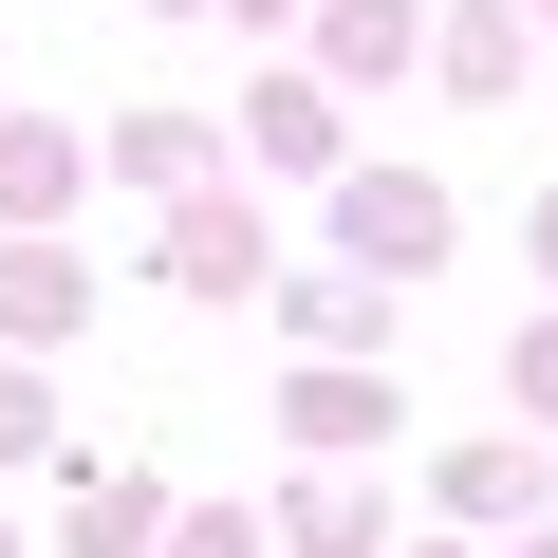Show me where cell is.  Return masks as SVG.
<instances>
[{"label":"cell","mask_w":558,"mask_h":558,"mask_svg":"<svg viewBox=\"0 0 558 558\" xmlns=\"http://www.w3.org/2000/svg\"><path fill=\"white\" fill-rule=\"evenodd\" d=\"M354 242H373V260H428V242H447V205H428V168H410V186L373 168V186H354Z\"/></svg>","instance_id":"cell-1"},{"label":"cell","mask_w":558,"mask_h":558,"mask_svg":"<svg viewBox=\"0 0 558 558\" xmlns=\"http://www.w3.org/2000/svg\"><path fill=\"white\" fill-rule=\"evenodd\" d=\"M0 336H75V260H57V242L0 260Z\"/></svg>","instance_id":"cell-2"},{"label":"cell","mask_w":558,"mask_h":558,"mask_svg":"<svg viewBox=\"0 0 558 558\" xmlns=\"http://www.w3.org/2000/svg\"><path fill=\"white\" fill-rule=\"evenodd\" d=\"M57 186H75V131H0V205H20V223H38Z\"/></svg>","instance_id":"cell-3"},{"label":"cell","mask_w":558,"mask_h":558,"mask_svg":"<svg viewBox=\"0 0 558 558\" xmlns=\"http://www.w3.org/2000/svg\"><path fill=\"white\" fill-rule=\"evenodd\" d=\"M112 168H131V186H186V168H205V131H186V112H131V131H112Z\"/></svg>","instance_id":"cell-4"},{"label":"cell","mask_w":558,"mask_h":558,"mask_svg":"<svg viewBox=\"0 0 558 558\" xmlns=\"http://www.w3.org/2000/svg\"><path fill=\"white\" fill-rule=\"evenodd\" d=\"M131 539H149V484H94L75 502V558H131Z\"/></svg>","instance_id":"cell-5"},{"label":"cell","mask_w":558,"mask_h":558,"mask_svg":"<svg viewBox=\"0 0 558 558\" xmlns=\"http://www.w3.org/2000/svg\"><path fill=\"white\" fill-rule=\"evenodd\" d=\"M521 410H558V317H539V336H521Z\"/></svg>","instance_id":"cell-6"},{"label":"cell","mask_w":558,"mask_h":558,"mask_svg":"<svg viewBox=\"0 0 558 558\" xmlns=\"http://www.w3.org/2000/svg\"><path fill=\"white\" fill-rule=\"evenodd\" d=\"M242 20H279V0H242Z\"/></svg>","instance_id":"cell-7"},{"label":"cell","mask_w":558,"mask_h":558,"mask_svg":"<svg viewBox=\"0 0 558 558\" xmlns=\"http://www.w3.org/2000/svg\"><path fill=\"white\" fill-rule=\"evenodd\" d=\"M0 558H20V539H0Z\"/></svg>","instance_id":"cell-8"},{"label":"cell","mask_w":558,"mask_h":558,"mask_svg":"<svg viewBox=\"0 0 558 558\" xmlns=\"http://www.w3.org/2000/svg\"><path fill=\"white\" fill-rule=\"evenodd\" d=\"M539 558H558V539H539Z\"/></svg>","instance_id":"cell-9"}]
</instances>
